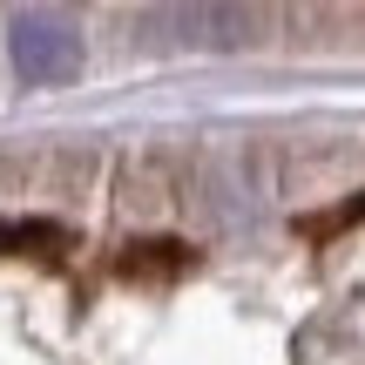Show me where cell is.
Wrapping results in <instances>:
<instances>
[{
    "label": "cell",
    "mask_w": 365,
    "mask_h": 365,
    "mask_svg": "<svg viewBox=\"0 0 365 365\" xmlns=\"http://www.w3.org/2000/svg\"><path fill=\"white\" fill-rule=\"evenodd\" d=\"M7 54H14V75H21L27 88H54V81L81 75V34L61 14H14Z\"/></svg>",
    "instance_id": "obj_1"
},
{
    "label": "cell",
    "mask_w": 365,
    "mask_h": 365,
    "mask_svg": "<svg viewBox=\"0 0 365 365\" xmlns=\"http://www.w3.org/2000/svg\"><path fill=\"white\" fill-rule=\"evenodd\" d=\"M163 21H176V27H190V48H237L244 41V27H250V14H237V7H176V14H163Z\"/></svg>",
    "instance_id": "obj_2"
}]
</instances>
